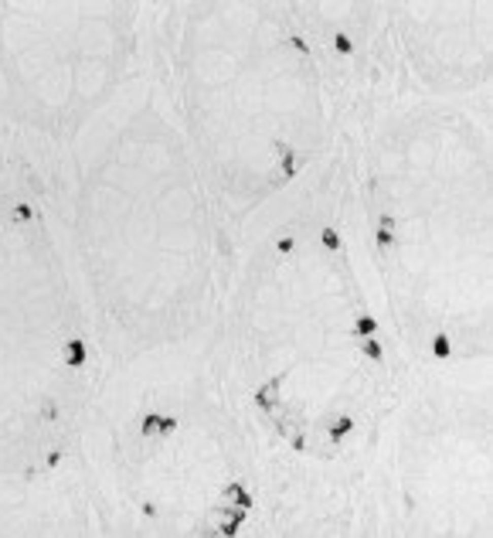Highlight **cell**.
Segmentation results:
<instances>
[{
    "instance_id": "cell-1",
    "label": "cell",
    "mask_w": 493,
    "mask_h": 538,
    "mask_svg": "<svg viewBox=\"0 0 493 538\" xmlns=\"http://www.w3.org/2000/svg\"><path fill=\"white\" fill-rule=\"evenodd\" d=\"M374 167L378 242L395 252L388 293L402 331L432 354H452L476 334L486 344L490 201L486 150L476 130L449 116L405 123L402 140Z\"/></svg>"
}]
</instances>
